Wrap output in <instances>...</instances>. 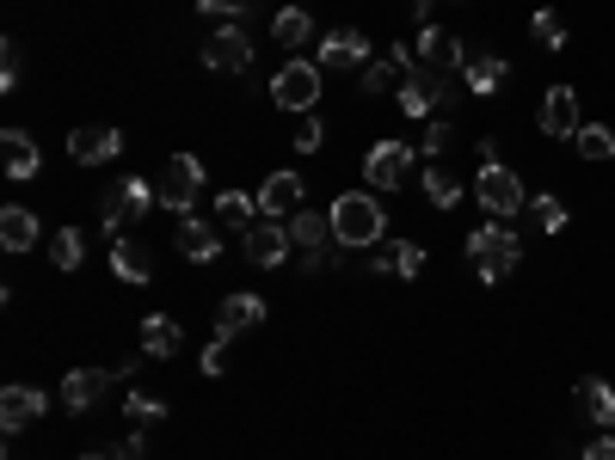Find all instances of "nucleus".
Listing matches in <instances>:
<instances>
[{
    "mask_svg": "<svg viewBox=\"0 0 615 460\" xmlns=\"http://www.w3.org/2000/svg\"><path fill=\"white\" fill-rule=\"evenodd\" d=\"M443 92H450L443 80H425V74H419L413 86H401V111H406V117H431V105H437Z\"/></svg>",
    "mask_w": 615,
    "mask_h": 460,
    "instance_id": "cd10ccee",
    "label": "nucleus"
},
{
    "mask_svg": "<svg viewBox=\"0 0 615 460\" xmlns=\"http://www.w3.org/2000/svg\"><path fill=\"white\" fill-rule=\"evenodd\" d=\"M468 258H474V270H481V283H505L523 258V239L511 234L505 222H486L468 234Z\"/></svg>",
    "mask_w": 615,
    "mask_h": 460,
    "instance_id": "f03ea898",
    "label": "nucleus"
},
{
    "mask_svg": "<svg viewBox=\"0 0 615 460\" xmlns=\"http://www.w3.org/2000/svg\"><path fill=\"white\" fill-rule=\"evenodd\" d=\"M321 62H283L278 74H271V99H278V111H295V117H308V111L321 105Z\"/></svg>",
    "mask_w": 615,
    "mask_h": 460,
    "instance_id": "20e7f679",
    "label": "nucleus"
},
{
    "mask_svg": "<svg viewBox=\"0 0 615 460\" xmlns=\"http://www.w3.org/2000/svg\"><path fill=\"white\" fill-rule=\"evenodd\" d=\"M111 270H118L123 283H135V289L154 283V264H148V252L135 246V239H111Z\"/></svg>",
    "mask_w": 615,
    "mask_h": 460,
    "instance_id": "5701e85b",
    "label": "nucleus"
},
{
    "mask_svg": "<svg viewBox=\"0 0 615 460\" xmlns=\"http://www.w3.org/2000/svg\"><path fill=\"white\" fill-rule=\"evenodd\" d=\"M253 326H265V301H259V295H228V301L215 307V331H222V338H241V331H253Z\"/></svg>",
    "mask_w": 615,
    "mask_h": 460,
    "instance_id": "4468645a",
    "label": "nucleus"
},
{
    "mask_svg": "<svg viewBox=\"0 0 615 460\" xmlns=\"http://www.w3.org/2000/svg\"><path fill=\"white\" fill-rule=\"evenodd\" d=\"M130 423H161L167 418V399H154V393H130Z\"/></svg>",
    "mask_w": 615,
    "mask_h": 460,
    "instance_id": "c9c22d12",
    "label": "nucleus"
},
{
    "mask_svg": "<svg viewBox=\"0 0 615 460\" xmlns=\"http://www.w3.org/2000/svg\"><path fill=\"white\" fill-rule=\"evenodd\" d=\"M43 411H50V399H43L38 387L13 381L7 393H0V430L19 436V430H31V423H43Z\"/></svg>",
    "mask_w": 615,
    "mask_h": 460,
    "instance_id": "1a4fd4ad",
    "label": "nucleus"
},
{
    "mask_svg": "<svg viewBox=\"0 0 615 460\" xmlns=\"http://www.w3.org/2000/svg\"><path fill=\"white\" fill-rule=\"evenodd\" d=\"M271 38H278L283 50H302V43L314 38V19H308L302 7H283V13L271 19Z\"/></svg>",
    "mask_w": 615,
    "mask_h": 460,
    "instance_id": "bb28decb",
    "label": "nucleus"
},
{
    "mask_svg": "<svg viewBox=\"0 0 615 460\" xmlns=\"http://www.w3.org/2000/svg\"><path fill=\"white\" fill-rule=\"evenodd\" d=\"M419 80V62H413V43L406 50H382L370 55V68H363V92H401Z\"/></svg>",
    "mask_w": 615,
    "mask_h": 460,
    "instance_id": "6e6552de",
    "label": "nucleus"
},
{
    "mask_svg": "<svg viewBox=\"0 0 615 460\" xmlns=\"http://www.w3.org/2000/svg\"><path fill=\"white\" fill-rule=\"evenodd\" d=\"M425 197H431V209H455V203H462V184H455L450 172L431 166V172H425Z\"/></svg>",
    "mask_w": 615,
    "mask_h": 460,
    "instance_id": "2f4dec72",
    "label": "nucleus"
},
{
    "mask_svg": "<svg viewBox=\"0 0 615 460\" xmlns=\"http://www.w3.org/2000/svg\"><path fill=\"white\" fill-rule=\"evenodd\" d=\"M382 234H389L382 197H370V191H345V197H333V239H339L345 252L382 246Z\"/></svg>",
    "mask_w": 615,
    "mask_h": 460,
    "instance_id": "f257e3e1",
    "label": "nucleus"
},
{
    "mask_svg": "<svg viewBox=\"0 0 615 460\" xmlns=\"http://www.w3.org/2000/svg\"><path fill=\"white\" fill-rule=\"evenodd\" d=\"M38 166H43V154H38V142H31L26 130L0 135V172H7V178H38Z\"/></svg>",
    "mask_w": 615,
    "mask_h": 460,
    "instance_id": "2eb2a0df",
    "label": "nucleus"
},
{
    "mask_svg": "<svg viewBox=\"0 0 615 460\" xmlns=\"http://www.w3.org/2000/svg\"><path fill=\"white\" fill-rule=\"evenodd\" d=\"M321 68L326 74L370 68V38H363V31H333V38H321Z\"/></svg>",
    "mask_w": 615,
    "mask_h": 460,
    "instance_id": "ddd939ff",
    "label": "nucleus"
},
{
    "mask_svg": "<svg viewBox=\"0 0 615 460\" xmlns=\"http://www.w3.org/2000/svg\"><path fill=\"white\" fill-rule=\"evenodd\" d=\"M81 460H111V454H81Z\"/></svg>",
    "mask_w": 615,
    "mask_h": 460,
    "instance_id": "c03bdc74",
    "label": "nucleus"
},
{
    "mask_svg": "<svg viewBox=\"0 0 615 460\" xmlns=\"http://www.w3.org/2000/svg\"><path fill=\"white\" fill-rule=\"evenodd\" d=\"M253 197H259V215H265V222H283V215L302 209V172H271Z\"/></svg>",
    "mask_w": 615,
    "mask_h": 460,
    "instance_id": "9d476101",
    "label": "nucleus"
},
{
    "mask_svg": "<svg viewBox=\"0 0 615 460\" xmlns=\"http://www.w3.org/2000/svg\"><path fill=\"white\" fill-rule=\"evenodd\" d=\"M462 74H468V92H474V99H493V92L505 86L511 62H505V55H468V62H462Z\"/></svg>",
    "mask_w": 615,
    "mask_h": 460,
    "instance_id": "4be33fe9",
    "label": "nucleus"
},
{
    "mask_svg": "<svg viewBox=\"0 0 615 460\" xmlns=\"http://www.w3.org/2000/svg\"><path fill=\"white\" fill-rule=\"evenodd\" d=\"M450 142H455V123H443V117H431V130L419 135V147H425V154H443Z\"/></svg>",
    "mask_w": 615,
    "mask_h": 460,
    "instance_id": "4c0bfd02",
    "label": "nucleus"
},
{
    "mask_svg": "<svg viewBox=\"0 0 615 460\" xmlns=\"http://www.w3.org/2000/svg\"><path fill=\"white\" fill-rule=\"evenodd\" d=\"M474 197H481V209L498 215V222H505V215H517L523 203H530V197H523V178H517L511 166H498V160H493V166H481V178H474Z\"/></svg>",
    "mask_w": 615,
    "mask_h": 460,
    "instance_id": "423d86ee",
    "label": "nucleus"
},
{
    "mask_svg": "<svg viewBox=\"0 0 615 460\" xmlns=\"http://www.w3.org/2000/svg\"><path fill=\"white\" fill-rule=\"evenodd\" d=\"M413 62H419V74H425V80H443V74H455V68L468 62V55H462V38H455V31H443V25H419V38H413Z\"/></svg>",
    "mask_w": 615,
    "mask_h": 460,
    "instance_id": "39448f33",
    "label": "nucleus"
},
{
    "mask_svg": "<svg viewBox=\"0 0 615 460\" xmlns=\"http://www.w3.org/2000/svg\"><path fill=\"white\" fill-rule=\"evenodd\" d=\"M530 38L542 43V50H561V43H566V25H561V13H554V7H542V13L530 19Z\"/></svg>",
    "mask_w": 615,
    "mask_h": 460,
    "instance_id": "473e14b6",
    "label": "nucleus"
},
{
    "mask_svg": "<svg viewBox=\"0 0 615 460\" xmlns=\"http://www.w3.org/2000/svg\"><path fill=\"white\" fill-rule=\"evenodd\" d=\"M203 68H215V74H241V68H253V38H246L241 25H222L203 38Z\"/></svg>",
    "mask_w": 615,
    "mask_h": 460,
    "instance_id": "0eeeda50",
    "label": "nucleus"
},
{
    "mask_svg": "<svg viewBox=\"0 0 615 460\" xmlns=\"http://www.w3.org/2000/svg\"><path fill=\"white\" fill-rule=\"evenodd\" d=\"M0 246H7V252H31V246H38V215L19 209V203H13V209H0Z\"/></svg>",
    "mask_w": 615,
    "mask_h": 460,
    "instance_id": "b1692460",
    "label": "nucleus"
},
{
    "mask_svg": "<svg viewBox=\"0 0 615 460\" xmlns=\"http://www.w3.org/2000/svg\"><path fill=\"white\" fill-rule=\"evenodd\" d=\"M179 252H185L191 264H210L215 252H222V234H215L210 222H198V215H179Z\"/></svg>",
    "mask_w": 615,
    "mask_h": 460,
    "instance_id": "aec40b11",
    "label": "nucleus"
},
{
    "mask_svg": "<svg viewBox=\"0 0 615 460\" xmlns=\"http://www.w3.org/2000/svg\"><path fill=\"white\" fill-rule=\"evenodd\" d=\"M81 258H87V234L81 227H62V234L50 239V264L56 270H81Z\"/></svg>",
    "mask_w": 615,
    "mask_h": 460,
    "instance_id": "c85d7f7f",
    "label": "nucleus"
},
{
    "mask_svg": "<svg viewBox=\"0 0 615 460\" xmlns=\"http://www.w3.org/2000/svg\"><path fill=\"white\" fill-rule=\"evenodd\" d=\"M68 154L81 160V166H105V160L123 154V135L118 130H74L68 135Z\"/></svg>",
    "mask_w": 615,
    "mask_h": 460,
    "instance_id": "f3484780",
    "label": "nucleus"
},
{
    "mask_svg": "<svg viewBox=\"0 0 615 460\" xmlns=\"http://www.w3.org/2000/svg\"><path fill=\"white\" fill-rule=\"evenodd\" d=\"M290 239L302 252H321L326 239H333V215H314V209H295L290 215Z\"/></svg>",
    "mask_w": 615,
    "mask_h": 460,
    "instance_id": "393cba45",
    "label": "nucleus"
},
{
    "mask_svg": "<svg viewBox=\"0 0 615 460\" xmlns=\"http://www.w3.org/2000/svg\"><path fill=\"white\" fill-rule=\"evenodd\" d=\"M105 368H74V375H68L62 381V406L68 411H87V406H99V399H105Z\"/></svg>",
    "mask_w": 615,
    "mask_h": 460,
    "instance_id": "412c9836",
    "label": "nucleus"
},
{
    "mask_svg": "<svg viewBox=\"0 0 615 460\" xmlns=\"http://www.w3.org/2000/svg\"><path fill=\"white\" fill-rule=\"evenodd\" d=\"M530 222L542 227V234H561V227H566V203L561 197H535L530 203Z\"/></svg>",
    "mask_w": 615,
    "mask_h": 460,
    "instance_id": "f704fd0d",
    "label": "nucleus"
},
{
    "mask_svg": "<svg viewBox=\"0 0 615 460\" xmlns=\"http://www.w3.org/2000/svg\"><path fill=\"white\" fill-rule=\"evenodd\" d=\"M585 460H615V436H597V442L585 448Z\"/></svg>",
    "mask_w": 615,
    "mask_h": 460,
    "instance_id": "79ce46f5",
    "label": "nucleus"
},
{
    "mask_svg": "<svg viewBox=\"0 0 615 460\" xmlns=\"http://www.w3.org/2000/svg\"><path fill=\"white\" fill-rule=\"evenodd\" d=\"M179 344H185V331H179L167 314H148L142 319V350L148 356H179Z\"/></svg>",
    "mask_w": 615,
    "mask_h": 460,
    "instance_id": "a878e982",
    "label": "nucleus"
},
{
    "mask_svg": "<svg viewBox=\"0 0 615 460\" xmlns=\"http://www.w3.org/2000/svg\"><path fill=\"white\" fill-rule=\"evenodd\" d=\"M578 154L585 160H615V130H603V123H578Z\"/></svg>",
    "mask_w": 615,
    "mask_h": 460,
    "instance_id": "c756f323",
    "label": "nucleus"
},
{
    "mask_svg": "<svg viewBox=\"0 0 615 460\" xmlns=\"http://www.w3.org/2000/svg\"><path fill=\"white\" fill-rule=\"evenodd\" d=\"M148 209H154V191H148L142 178H118L105 197H99V222H105L111 239H130L135 227L148 222Z\"/></svg>",
    "mask_w": 615,
    "mask_h": 460,
    "instance_id": "7ed1b4c3",
    "label": "nucleus"
},
{
    "mask_svg": "<svg viewBox=\"0 0 615 460\" xmlns=\"http://www.w3.org/2000/svg\"><path fill=\"white\" fill-rule=\"evenodd\" d=\"M370 270L375 276H419V270H425V252H419L413 239H382L375 258H370Z\"/></svg>",
    "mask_w": 615,
    "mask_h": 460,
    "instance_id": "dca6fc26",
    "label": "nucleus"
},
{
    "mask_svg": "<svg viewBox=\"0 0 615 460\" xmlns=\"http://www.w3.org/2000/svg\"><path fill=\"white\" fill-rule=\"evenodd\" d=\"M215 215H222V222L234 227V234H241V227L259 215V197H241V191H222V197H215Z\"/></svg>",
    "mask_w": 615,
    "mask_h": 460,
    "instance_id": "7c9ffc66",
    "label": "nucleus"
},
{
    "mask_svg": "<svg viewBox=\"0 0 615 460\" xmlns=\"http://www.w3.org/2000/svg\"><path fill=\"white\" fill-rule=\"evenodd\" d=\"M573 399H578V411H585L597 430H609L615 423V387L609 381H597V375H585V381L573 387Z\"/></svg>",
    "mask_w": 615,
    "mask_h": 460,
    "instance_id": "6ab92c4d",
    "label": "nucleus"
},
{
    "mask_svg": "<svg viewBox=\"0 0 615 460\" xmlns=\"http://www.w3.org/2000/svg\"><path fill=\"white\" fill-rule=\"evenodd\" d=\"M19 80H26V55H19V43H7V55H0V92H13Z\"/></svg>",
    "mask_w": 615,
    "mask_h": 460,
    "instance_id": "e433bc0d",
    "label": "nucleus"
},
{
    "mask_svg": "<svg viewBox=\"0 0 615 460\" xmlns=\"http://www.w3.org/2000/svg\"><path fill=\"white\" fill-rule=\"evenodd\" d=\"M295 252V239H290V227L283 222H259V227H246V258L253 264H265V270H278L283 258Z\"/></svg>",
    "mask_w": 615,
    "mask_h": 460,
    "instance_id": "f8f14e48",
    "label": "nucleus"
},
{
    "mask_svg": "<svg viewBox=\"0 0 615 460\" xmlns=\"http://www.w3.org/2000/svg\"><path fill=\"white\" fill-rule=\"evenodd\" d=\"M413 13H419V19H425V25H431V0H413Z\"/></svg>",
    "mask_w": 615,
    "mask_h": 460,
    "instance_id": "37998d69",
    "label": "nucleus"
},
{
    "mask_svg": "<svg viewBox=\"0 0 615 460\" xmlns=\"http://www.w3.org/2000/svg\"><path fill=\"white\" fill-rule=\"evenodd\" d=\"M154 203H161V209H173V215H191V203H198V191H191V184H179L173 172H167V184H161V191H154Z\"/></svg>",
    "mask_w": 615,
    "mask_h": 460,
    "instance_id": "72a5a7b5",
    "label": "nucleus"
},
{
    "mask_svg": "<svg viewBox=\"0 0 615 460\" xmlns=\"http://www.w3.org/2000/svg\"><path fill=\"white\" fill-rule=\"evenodd\" d=\"M203 13H215V19H228V25H241V13H246V0H198Z\"/></svg>",
    "mask_w": 615,
    "mask_h": 460,
    "instance_id": "a19ab883",
    "label": "nucleus"
},
{
    "mask_svg": "<svg viewBox=\"0 0 615 460\" xmlns=\"http://www.w3.org/2000/svg\"><path fill=\"white\" fill-rule=\"evenodd\" d=\"M228 344H234V338H222V331H215V344L198 356V368H203V375H222V368H228Z\"/></svg>",
    "mask_w": 615,
    "mask_h": 460,
    "instance_id": "ea45409f",
    "label": "nucleus"
},
{
    "mask_svg": "<svg viewBox=\"0 0 615 460\" xmlns=\"http://www.w3.org/2000/svg\"><path fill=\"white\" fill-rule=\"evenodd\" d=\"M406 172H413V147H406V142H375L370 160H363V178L382 184V191H389V184H401Z\"/></svg>",
    "mask_w": 615,
    "mask_h": 460,
    "instance_id": "9b49d317",
    "label": "nucleus"
},
{
    "mask_svg": "<svg viewBox=\"0 0 615 460\" xmlns=\"http://www.w3.org/2000/svg\"><path fill=\"white\" fill-rule=\"evenodd\" d=\"M542 135H578V92L573 86H548V99H542Z\"/></svg>",
    "mask_w": 615,
    "mask_h": 460,
    "instance_id": "a211bd4d",
    "label": "nucleus"
},
{
    "mask_svg": "<svg viewBox=\"0 0 615 460\" xmlns=\"http://www.w3.org/2000/svg\"><path fill=\"white\" fill-rule=\"evenodd\" d=\"M290 142H295V147H302V154H314V147H321V142H326V130H321V123H314V111H308V117H302V123H295V135H290Z\"/></svg>",
    "mask_w": 615,
    "mask_h": 460,
    "instance_id": "58836bf2",
    "label": "nucleus"
}]
</instances>
